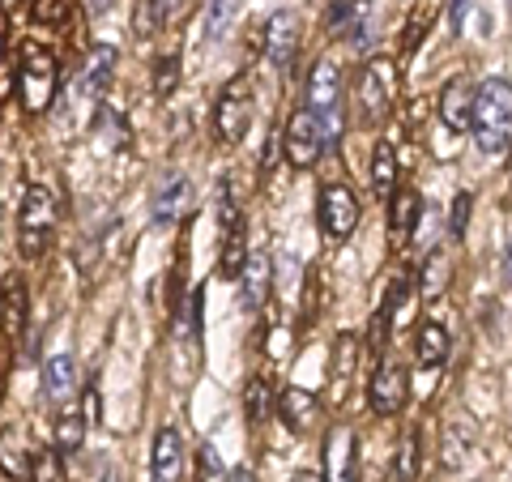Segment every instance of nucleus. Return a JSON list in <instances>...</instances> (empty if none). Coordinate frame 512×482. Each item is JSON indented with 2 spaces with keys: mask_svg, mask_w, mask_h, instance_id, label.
<instances>
[{
  "mask_svg": "<svg viewBox=\"0 0 512 482\" xmlns=\"http://www.w3.org/2000/svg\"><path fill=\"white\" fill-rule=\"evenodd\" d=\"M320 227L329 239H346L359 227V197L346 184H329L320 192Z\"/></svg>",
  "mask_w": 512,
  "mask_h": 482,
  "instance_id": "6e6552de",
  "label": "nucleus"
},
{
  "mask_svg": "<svg viewBox=\"0 0 512 482\" xmlns=\"http://www.w3.org/2000/svg\"><path fill=\"white\" fill-rule=\"evenodd\" d=\"M414 222H419V197L414 192H397L393 205H389V231H393V244H406Z\"/></svg>",
  "mask_w": 512,
  "mask_h": 482,
  "instance_id": "4be33fe9",
  "label": "nucleus"
},
{
  "mask_svg": "<svg viewBox=\"0 0 512 482\" xmlns=\"http://www.w3.org/2000/svg\"><path fill=\"white\" fill-rule=\"evenodd\" d=\"M320 457H325V482H355L359 478V436L350 423H338L325 436V448H320Z\"/></svg>",
  "mask_w": 512,
  "mask_h": 482,
  "instance_id": "0eeeda50",
  "label": "nucleus"
},
{
  "mask_svg": "<svg viewBox=\"0 0 512 482\" xmlns=\"http://www.w3.org/2000/svg\"><path fill=\"white\" fill-rule=\"evenodd\" d=\"M244 261H248L244 227H231V231H227V239H222V261H218V273H222V278H239V273H244Z\"/></svg>",
  "mask_w": 512,
  "mask_h": 482,
  "instance_id": "393cba45",
  "label": "nucleus"
},
{
  "mask_svg": "<svg viewBox=\"0 0 512 482\" xmlns=\"http://www.w3.org/2000/svg\"><path fill=\"white\" fill-rule=\"evenodd\" d=\"M188 205H192V184L184 180V175H167V180L158 184V192H154V222L158 227H167V222L188 214Z\"/></svg>",
  "mask_w": 512,
  "mask_h": 482,
  "instance_id": "4468645a",
  "label": "nucleus"
},
{
  "mask_svg": "<svg viewBox=\"0 0 512 482\" xmlns=\"http://www.w3.org/2000/svg\"><path fill=\"white\" fill-rule=\"evenodd\" d=\"M30 465H35V457L26 448V436L18 427H5L0 431V470L9 478H30Z\"/></svg>",
  "mask_w": 512,
  "mask_h": 482,
  "instance_id": "a211bd4d",
  "label": "nucleus"
},
{
  "mask_svg": "<svg viewBox=\"0 0 512 482\" xmlns=\"http://www.w3.org/2000/svg\"><path fill=\"white\" fill-rule=\"evenodd\" d=\"M227 18H231V0H210V9H205V39H222Z\"/></svg>",
  "mask_w": 512,
  "mask_h": 482,
  "instance_id": "7c9ffc66",
  "label": "nucleus"
},
{
  "mask_svg": "<svg viewBox=\"0 0 512 482\" xmlns=\"http://www.w3.org/2000/svg\"><path fill=\"white\" fill-rule=\"evenodd\" d=\"M244 406H248V423L261 427L265 414H269V393H265V380H252L248 393H244Z\"/></svg>",
  "mask_w": 512,
  "mask_h": 482,
  "instance_id": "c756f323",
  "label": "nucleus"
},
{
  "mask_svg": "<svg viewBox=\"0 0 512 482\" xmlns=\"http://www.w3.org/2000/svg\"><path fill=\"white\" fill-rule=\"evenodd\" d=\"M325 124H320V116L312 107H303L295 111L291 120H286L282 128V150H286V163L299 167V171H308L320 163V154H325Z\"/></svg>",
  "mask_w": 512,
  "mask_h": 482,
  "instance_id": "39448f33",
  "label": "nucleus"
},
{
  "mask_svg": "<svg viewBox=\"0 0 512 482\" xmlns=\"http://www.w3.org/2000/svg\"><path fill=\"white\" fill-rule=\"evenodd\" d=\"M466 18H470V0H453V30L461 35V26H466Z\"/></svg>",
  "mask_w": 512,
  "mask_h": 482,
  "instance_id": "f704fd0d",
  "label": "nucleus"
},
{
  "mask_svg": "<svg viewBox=\"0 0 512 482\" xmlns=\"http://www.w3.org/2000/svg\"><path fill=\"white\" fill-rule=\"evenodd\" d=\"M5 26L9 22H5V9H0V52H5Z\"/></svg>",
  "mask_w": 512,
  "mask_h": 482,
  "instance_id": "58836bf2",
  "label": "nucleus"
},
{
  "mask_svg": "<svg viewBox=\"0 0 512 482\" xmlns=\"http://www.w3.org/2000/svg\"><path fill=\"white\" fill-rule=\"evenodd\" d=\"M367 401H372L376 414H393L402 410L406 401V372L397 363H380L376 376H372V389H367Z\"/></svg>",
  "mask_w": 512,
  "mask_h": 482,
  "instance_id": "f8f14e48",
  "label": "nucleus"
},
{
  "mask_svg": "<svg viewBox=\"0 0 512 482\" xmlns=\"http://www.w3.org/2000/svg\"><path fill=\"white\" fill-rule=\"evenodd\" d=\"M269 256L265 252H248L244 261V273H239V299H244V308H261L265 295H269Z\"/></svg>",
  "mask_w": 512,
  "mask_h": 482,
  "instance_id": "dca6fc26",
  "label": "nucleus"
},
{
  "mask_svg": "<svg viewBox=\"0 0 512 482\" xmlns=\"http://www.w3.org/2000/svg\"><path fill=\"white\" fill-rule=\"evenodd\" d=\"M474 137L483 154H504L512 146V86L504 77H487L474 90Z\"/></svg>",
  "mask_w": 512,
  "mask_h": 482,
  "instance_id": "f257e3e1",
  "label": "nucleus"
},
{
  "mask_svg": "<svg viewBox=\"0 0 512 482\" xmlns=\"http://www.w3.org/2000/svg\"><path fill=\"white\" fill-rule=\"evenodd\" d=\"M278 414H282V423L291 431H308L312 419H316V397L303 393V389H286L278 397Z\"/></svg>",
  "mask_w": 512,
  "mask_h": 482,
  "instance_id": "412c9836",
  "label": "nucleus"
},
{
  "mask_svg": "<svg viewBox=\"0 0 512 482\" xmlns=\"http://www.w3.org/2000/svg\"><path fill=\"white\" fill-rule=\"evenodd\" d=\"M116 60H120V52H116V47H111V43L90 47L86 69H82V99H99V94L111 86V73H116Z\"/></svg>",
  "mask_w": 512,
  "mask_h": 482,
  "instance_id": "2eb2a0df",
  "label": "nucleus"
},
{
  "mask_svg": "<svg viewBox=\"0 0 512 482\" xmlns=\"http://www.w3.org/2000/svg\"><path fill=\"white\" fill-rule=\"evenodd\" d=\"M440 120L444 128H453V133H466V128H474V90L466 77H453V82L444 86L440 94Z\"/></svg>",
  "mask_w": 512,
  "mask_h": 482,
  "instance_id": "9b49d317",
  "label": "nucleus"
},
{
  "mask_svg": "<svg viewBox=\"0 0 512 482\" xmlns=\"http://www.w3.org/2000/svg\"><path fill=\"white\" fill-rule=\"evenodd\" d=\"M444 359H448V333H444V325H423L419 329V363L440 367Z\"/></svg>",
  "mask_w": 512,
  "mask_h": 482,
  "instance_id": "a878e982",
  "label": "nucleus"
},
{
  "mask_svg": "<svg viewBox=\"0 0 512 482\" xmlns=\"http://www.w3.org/2000/svg\"><path fill=\"white\" fill-rule=\"evenodd\" d=\"M291 482H320V478H316V474H308V470H299Z\"/></svg>",
  "mask_w": 512,
  "mask_h": 482,
  "instance_id": "4c0bfd02",
  "label": "nucleus"
},
{
  "mask_svg": "<svg viewBox=\"0 0 512 482\" xmlns=\"http://www.w3.org/2000/svg\"><path fill=\"white\" fill-rule=\"evenodd\" d=\"M470 205H474V197H470V192H457V197H453V214H448V231H453V239H461V235H466Z\"/></svg>",
  "mask_w": 512,
  "mask_h": 482,
  "instance_id": "72a5a7b5",
  "label": "nucleus"
},
{
  "mask_svg": "<svg viewBox=\"0 0 512 482\" xmlns=\"http://www.w3.org/2000/svg\"><path fill=\"white\" fill-rule=\"evenodd\" d=\"M393 94H397V69L389 56H376L367 60V69L359 73V94H355V116L359 124H380L384 116H389L393 107Z\"/></svg>",
  "mask_w": 512,
  "mask_h": 482,
  "instance_id": "7ed1b4c3",
  "label": "nucleus"
},
{
  "mask_svg": "<svg viewBox=\"0 0 512 482\" xmlns=\"http://www.w3.org/2000/svg\"><path fill=\"white\" fill-rule=\"evenodd\" d=\"M56 86H60V60L43 47H26V60H22V73H18V94H22V107L30 116H39L56 103Z\"/></svg>",
  "mask_w": 512,
  "mask_h": 482,
  "instance_id": "f03ea898",
  "label": "nucleus"
},
{
  "mask_svg": "<svg viewBox=\"0 0 512 482\" xmlns=\"http://www.w3.org/2000/svg\"><path fill=\"white\" fill-rule=\"evenodd\" d=\"M184 470V444H180V431L163 427L150 444V478L154 482H180Z\"/></svg>",
  "mask_w": 512,
  "mask_h": 482,
  "instance_id": "1a4fd4ad",
  "label": "nucleus"
},
{
  "mask_svg": "<svg viewBox=\"0 0 512 482\" xmlns=\"http://www.w3.org/2000/svg\"><path fill=\"white\" fill-rule=\"evenodd\" d=\"M393 478L397 482H414V478H419V431H406L402 448H397V461H393Z\"/></svg>",
  "mask_w": 512,
  "mask_h": 482,
  "instance_id": "bb28decb",
  "label": "nucleus"
},
{
  "mask_svg": "<svg viewBox=\"0 0 512 482\" xmlns=\"http://www.w3.org/2000/svg\"><path fill=\"white\" fill-rule=\"evenodd\" d=\"M508 5H512V0H508Z\"/></svg>",
  "mask_w": 512,
  "mask_h": 482,
  "instance_id": "ea45409f",
  "label": "nucleus"
},
{
  "mask_svg": "<svg viewBox=\"0 0 512 482\" xmlns=\"http://www.w3.org/2000/svg\"><path fill=\"white\" fill-rule=\"evenodd\" d=\"M342 99V69L333 60H316V69L308 77V103L316 116H333Z\"/></svg>",
  "mask_w": 512,
  "mask_h": 482,
  "instance_id": "9d476101",
  "label": "nucleus"
},
{
  "mask_svg": "<svg viewBox=\"0 0 512 482\" xmlns=\"http://www.w3.org/2000/svg\"><path fill=\"white\" fill-rule=\"evenodd\" d=\"M73 13V0H35V22H52L60 26Z\"/></svg>",
  "mask_w": 512,
  "mask_h": 482,
  "instance_id": "473e14b6",
  "label": "nucleus"
},
{
  "mask_svg": "<svg viewBox=\"0 0 512 482\" xmlns=\"http://www.w3.org/2000/svg\"><path fill=\"white\" fill-rule=\"evenodd\" d=\"M500 273H504V282L512 286V239H508V248H504V261H500Z\"/></svg>",
  "mask_w": 512,
  "mask_h": 482,
  "instance_id": "c9c22d12",
  "label": "nucleus"
},
{
  "mask_svg": "<svg viewBox=\"0 0 512 482\" xmlns=\"http://www.w3.org/2000/svg\"><path fill=\"white\" fill-rule=\"evenodd\" d=\"M393 184H397V150H393V141H380L376 158H372V188H376V197L389 201Z\"/></svg>",
  "mask_w": 512,
  "mask_h": 482,
  "instance_id": "5701e85b",
  "label": "nucleus"
},
{
  "mask_svg": "<svg viewBox=\"0 0 512 482\" xmlns=\"http://www.w3.org/2000/svg\"><path fill=\"white\" fill-rule=\"evenodd\" d=\"M0 325H5V337H22V329H26V286H22V278H5V291H0Z\"/></svg>",
  "mask_w": 512,
  "mask_h": 482,
  "instance_id": "6ab92c4d",
  "label": "nucleus"
},
{
  "mask_svg": "<svg viewBox=\"0 0 512 482\" xmlns=\"http://www.w3.org/2000/svg\"><path fill=\"white\" fill-rule=\"evenodd\" d=\"M86 427H90V414L77 410V406H64L56 414V448L60 453H77L86 444Z\"/></svg>",
  "mask_w": 512,
  "mask_h": 482,
  "instance_id": "aec40b11",
  "label": "nucleus"
},
{
  "mask_svg": "<svg viewBox=\"0 0 512 482\" xmlns=\"http://www.w3.org/2000/svg\"><path fill=\"white\" fill-rule=\"evenodd\" d=\"M214 124H218V141H244L248 124H252V77L248 73H235L227 86L218 94V111H214Z\"/></svg>",
  "mask_w": 512,
  "mask_h": 482,
  "instance_id": "423d86ee",
  "label": "nucleus"
},
{
  "mask_svg": "<svg viewBox=\"0 0 512 482\" xmlns=\"http://www.w3.org/2000/svg\"><path fill=\"white\" fill-rule=\"evenodd\" d=\"M180 86V56H163L154 69V94L158 99H167V94Z\"/></svg>",
  "mask_w": 512,
  "mask_h": 482,
  "instance_id": "c85d7f7f",
  "label": "nucleus"
},
{
  "mask_svg": "<svg viewBox=\"0 0 512 482\" xmlns=\"http://www.w3.org/2000/svg\"><path fill=\"white\" fill-rule=\"evenodd\" d=\"M56 231V197L39 184L26 188L22 197V210H18V239H22V252L26 256H39L47 248V239Z\"/></svg>",
  "mask_w": 512,
  "mask_h": 482,
  "instance_id": "20e7f679",
  "label": "nucleus"
},
{
  "mask_svg": "<svg viewBox=\"0 0 512 482\" xmlns=\"http://www.w3.org/2000/svg\"><path fill=\"white\" fill-rule=\"evenodd\" d=\"M171 22V9H167V0H137V13H133V30L141 39H150L158 35Z\"/></svg>",
  "mask_w": 512,
  "mask_h": 482,
  "instance_id": "b1692460",
  "label": "nucleus"
},
{
  "mask_svg": "<svg viewBox=\"0 0 512 482\" xmlns=\"http://www.w3.org/2000/svg\"><path fill=\"white\" fill-rule=\"evenodd\" d=\"M448 256L444 252H431L427 256V265H423V295L427 299H440L444 295V286H448Z\"/></svg>",
  "mask_w": 512,
  "mask_h": 482,
  "instance_id": "cd10ccee",
  "label": "nucleus"
},
{
  "mask_svg": "<svg viewBox=\"0 0 512 482\" xmlns=\"http://www.w3.org/2000/svg\"><path fill=\"white\" fill-rule=\"evenodd\" d=\"M295 47H299V26H295L291 13L278 9L274 18H269V26H265V52H269V60H274L278 69H291Z\"/></svg>",
  "mask_w": 512,
  "mask_h": 482,
  "instance_id": "ddd939ff",
  "label": "nucleus"
},
{
  "mask_svg": "<svg viewBox=\"0 0 512 482\" xmlns=\"http://www.w3.org/2000/svg\"><path fill=\"white\" fill-rule=\"evenodd\" d=\"M30 478L35 482H64V465L56 453H39L35 465H30Z\"/></svg>",
  "mask_w": 512,
  "mask_h": 482,
  "instance_id": "2f4dec72",
  "label": "nucleus"
},
{
  "mask_svg": "<svg viewBox=\"0 0 512 482\" xmlns=\"http://www.w3.org/2000/svg\"><path fill=\"white\" fill-rule=\"evenodd\" d=\"M227 482H256V478H252V470H248V465H235V470L227 474Z\"/></svg>",
  "mask_w": 512,
  "mask_h": 482,
  "instance_id": "e433bc0d",
  "label": "nucleus"
},
{
  "mask_svg": "<svg viewBox=\"0 0 512 482\" xmlns=\"http://www.w3.org/2000/svg\"><path fill=\"white\" fill-rule=\"evenodd\" d=\"M73 389H77V363H73V355H52L43 363V397L47 401H69Z\"/></svg>",
  "mask_w": 512,
  "mask_h": 482,
  "instance_id": "f3484780",
  "label": "nucleus"
}]
</instances>
